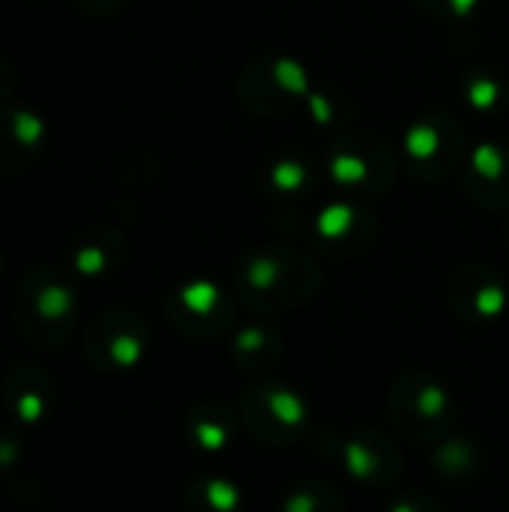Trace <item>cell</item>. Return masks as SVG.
<instances>
[{"mask_svg":"<svg viewBox=\"0 0 509 512\" xmlns=\"http://www.w3.org/2000/svg\"><path fill=\"white\" fill-rule=\"evenodd\" d=\"M45 147V123L30 108H0V177L27 171Z\"/></svg>","mask_w":509,"mask_h":512,"instance_id":"1","label":"cell"},{"mask_svg":"<svg viewBox=\"0 0 509 512\" xmlns=\"http://www.w3.org/2000/svg\"><path fill=\"white\" fill-rule=\"evenodd\" d=\"M72 3L84 12H93V15H108L117 6H123V0H72Z\"/></svg>","mask_w":509,"mask_h":512,"instance_id":"2","label":"cell"},{"mask_svg":"<svg viewBox=\"0 0 509 512\" xmlns=\"http://www.w3.org/2000/svg\"><path fill=\"white\" fill-rule=\"evenodd\" d=\"M12 90H15V69H12V63L0 54V102L9 99Z\"/></svg>","mask_w":509,"mask_h":512,"instance_id":"3","label":"cell"}]
</instances>
